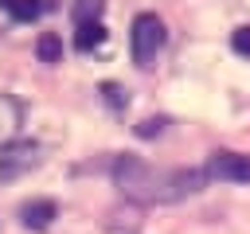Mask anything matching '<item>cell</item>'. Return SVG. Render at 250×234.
<instances>
[{
  "mask_svg": "<svg viewBox=\"0 0 250 234\" xmlns=\"http://www.w3.org/2000/svg\"><path fill=\"white\" fill-rule=\"evenodd\" d=\"M20 121H23L20 101H16V98H8V94H0V148H8V144L16 140Z\"/></svg>",
  "mask_w": 250,
  "mask_h": 234,
  "instance_id": "8992f818",
  "label": "cell"
},
{
  "mask_svg": "<svg viewBox=\"0 0 250 234\" xmlns=\"http://www.w3.org/2000/svg\"><path fill=\"white\" fill-rule=\"evenodd\" d=\"M0 4H8V0H0Z\"/></svg>",
  "mask_w": 250,
  "mask_h": 234,
  "instance_id": "5bb4252c",
  "label": "cell"
},
{
  "mask_svg": "<svg viewBox=\"0 0 250 234\" xmlns=\"http://www.w3.org/2000/svg\"><path fill=\"white\" fill-rule=\"evenodd\" d=\"M113 183L133 203H176V199L195 195L207 183V172H195V168H152V164H145V160L125 152V156L113 160Z\"/></svg>",
  "mask_w": 250,
  "mask_h": 234,
  "instance_id": "6da1fadb",
  "label": "cell"
},
{
  "mask_svg": "<svg viewBox=\"0 0 250 234\" xmlns=\"http://www.w3.org/2000/svg\"><path fill=\"white\" fill-rule=\"evenodd\" d=\"M230 47H234L238 55H250V23H246V27H238V31L230 35Z\"/></svg>",
  "mask_w": 250,
  "mask_h": 234,
  "instance_id": "7c38bea8",
  "label": "cell"
},
{
  "mask_svg": "<svg viewBox=\"0 0 250 234\" xmlns=\"http://www.w3.org/2000/svg\"><path fill=\"white\" fill-rule=\"evenodd\" d=\"M129 47H133V62H137V66H152L156 51L164 47V23H160L156 12H141V16L133 20Z\"/></svg>",
  "mask_w": 250,
  "mask_h": 234,
  "instance_id": "7a4b0ae2",
  "label": "cell"
},
{
  "mask_svg": "<svg viewBox=\"0 0 250 234\" xmlns=\"http://www.w3.org/2000/svg\"><path fill=\"white\" fill-rule=\"evenodd\" d=\"M35 55H39V62H62V39L55 31H43L35 39Z\"/></svg>",
  "mask_w": 250,
  "mask_h": 234,
  "instance_id": "ba28073f",
  "label": "cell"
},
{
  "mask_svg": "<svg viewBox=\"0 0 250 234\" xmlns=\"http://www.w3.org/2000/svg\"><path fill=\"white\" fill-rule=\"evenodd\" d=\"M160 129H164V117H152V121H141L137 125V136H156Z\"/></svg>",
  "mask_w": 250,
  "mask_h": 234,
  "instance_id": "4fadbf2b",
  "label": "cell"
},
{
  "mask_svg": "<svg viewBox=\"0 0 250 234\" xmlns=\"http://www.w3.org/2000/svg\"><path fill=\"white\" fill-rule=\"evenodd\" d=\"M102 39H105L102 20H98V23H78V31H74V47H78V51H94Z\"/></svg>",
  "mask_w": 250,
  "mask_h": 234,
  "instance_id": "9c48e42d",
  "label": "cell"
},
{
  "mask_svg": "<svg viewBox=\"0 0 250 234\" xmlns=\"http://www.w3.org/2000/svg\"><path fill=\"white\" fill-rule=\"evenodd\" d=\"M55 214H59L55 199H31V203L20 207V218H23L27 230H47V226L55 222Z\"/></svg>",
  "mask_w": 250,
  "mask_h": 234,
  "instance_id": "5b68a950",
  "label": "cell"
},
{
  "mask_svg": "<svg viewBox=\"0 0 250 234\" xmlns=\"http://www.w3.org/2000/svg\"><path fill=\"white\" fill-rule=\"evenodd\" d=\"M102 16V0H78L74 4V23H98Z\"/></svg>",
  "mask_w": 250,
  "mask_h": 234,
  "instance_id": "8fae6325",
  "label": "cell"
},
{
  "mask_svg": "<svg viewBox=\"0 0 250 234\" xmlns=\"http://www.w3.org/2000/svg\"><path fill=\"white\" fill-rule=\"evenodd\" d=\"M4 8H8V16H12V20H20V23H31V20H39V12L55 8V0H8Z\"/></svg>",
  "mask_w": 250,
  "mask_h": 234,
  "instance_id": "52a82bcc",
  "label": "cell"
},
{
  "mask_svg": "<svg viewBox=\"0 0 250 234\" xmlns=\"http://www.w3.org/2000/svg\"><path fill=\"white\" fill-rule=\"evenodd\" d=\"M207 179H227V183H250V156L242 152H215L207 160Z\"/></svg>",
  "mask_w": 250,
  "mask_h": 234,
  "instance_id": "277c9868",
  "label": "cell"
},
{
  "mask_svg": "<svg viewBox=\"0 0 250 234\" xmlns=\"http://www.w3.org/2000/svg\"><path fill=\"white\" fill-rule=\"evenodd\" d=\"M43 160V148L35 140H12L8 148H0V183H12L27 172H35Z\"/></svg>",
  "mask_w": 250,
  "mask_h": 234,
  "instance_id": "3957f363",
  "label": "cell"
},
{
  "mask_svg": "<svg viewBox=\"0 0 250 234\" xmlns=\"http://www.w3.org/2000/svg\"><path fill=\"white\" fill-rule=\"evenodd\" d=\"M102 101H105L109 109H125V105H129V94H125V86H117V82H102Z\"/></svg>",
  "mask_w": 250,
  "mask_h": 234,
  "instance_id": "30bf717a",
  "label": "cell"
}]
</instances>
